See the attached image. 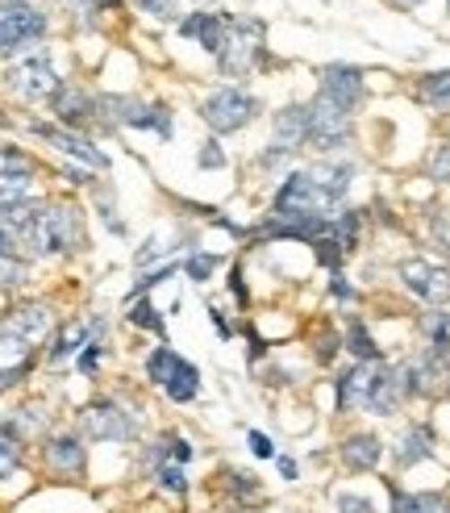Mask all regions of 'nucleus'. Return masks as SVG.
<instances>
[{"label": "nucleus", "instance_id": "22", "mask_svg": "<svg viewBox=\"0 0 450 513\" xmlns=\"http://www.w3.org/2000/svg\"><path fill=\"white\" fill-rule=\"evenodd\" d=\"M163 392H167L175 405H188L196 392H200V372H196L188 359H180V363H175V372L167 376V384H163Z\"/></svg>", "mask_w": 450, "mask_h": 513}, {"label": "nucleus", "instance_id": "18", "mask_svg": "<svg viewBox=\"0 0 450 513\" xmlns=\"http://www.w3.org/2000/svg\"><path fill=\"white\" fill-rule=\"evenodd\" d=\"M379 459H384V442L376 434H351V439L342 442V464L351 467V472H371Z\"/></svg>", "mask_w": 450, "mask_h": 513}, {"label": "nucleus", "instance_id": "8", "mask_svg": "<svg viewBox=\"0 0 450 513\" xmlns=\"http://www.w3.org/2000/svg\"><path fill=\"white\" fill-rule=\"evenodd\" d=\"M4 80H9V88L21 100H42V97H55V92H59V75H55V67H50L47 55H34V59L13 63Z\"/></svg>", "mask_w": 450, "mask_h": 513}, {"label": "nucleus", "instance_id": "19", "mask_svg": "<svg viewBox=\"0 0 450 513\" xmlns=\"http://www.w3.org/2000/svg\"><path fill=\"white\" fill-rule=\"evenodd\" d=\"M100 330H105V321H92V326H84V321H72V326H67V330L55 338V346H50V363L72 359L75 351H84L88 338H100Z\"/></svg>", "mask_w": 450, "mask_h": 513}, {"label": "nucleus", "instance_id": "12", "mask_svg": "<svg viewBox=\"0 0 450 513\" xmlns=\"http://www.w3.org/2000/svg\"><path fill=\"white\" fill-rule=\"evenodd\" d=\"M50 109H55V117L63 122V130H84L88 122H97V97H88L84 88H75V84H59V92L50 97Z\"/></svg>", "mask_w": 450, "mask_h": 513}, {"label": "nucleus", "instance_id": "15", "mask_svg": "<svg viewBox=\"0 0 450 513\" xmlns=\"http://www.w3.org/2000/svg\"><path fill=\"white\" fill-rule=\"evenodd\" d=\"M225 25H230V17H225V13H192V17H183V21H180V34L183 38H196V42H200L208 55H217L221 38H225Z\"/></svg>", "mask_w": 450, "mask_h": 513}, {"label": "nucleus", "instance_id": "41", "mask_svg": "<svg viewBox=\"0 0 450 513\" xmlns=\"http://www.w3.org/2000/svg\"><path fill=\"white\" fill-rule=\"evenodd\" d=\"M25 376H30V363H17V367H0V392L17 389V384H21Z\"/></svg>", "mask_w": 450, "mask_h": 513}, {"label": "nucleus", "instance_id": "11", "mask_svg": "<svg viewBox=\"0 0 450 513\" xmlns=\"http://www.w3.org/2000/svg\"><path fill=\"white\" fill-rule=\"evenodd\" d=\"M271 150L263 155V163L280 159L288 150H301V142L309 138V105H288V109L276 113V122H271Z\"/></svg>", "mask_w": 450, "mask_h": 513}, {"label": "nucleus", "instance_id": "35", "mask_svg": "<svg viewBox=\"0 0 450 513\" xmlns=\"http://www.w3.org/2000/svg\"><path fill=\"white\" fill-rule=\"evenodd\" d=\"M167 276H175V263H163V268H158V271H147V276H142V280L134 284V293H130V296H134V301H138V296H142V293H150V288H155V284H163V280H167Z\"/></svg>", "mask_w": 450, "mask_h": 513}, {"label": "nucleus", "instance_id": "28", "mask_svg": "<svg viewBox=\"0 0 450 513\" xmlns=\"http://www.w3.org/2000/svg\"><path fill=\"white\" fill-rule=\"evenodd\" d=\"M175 363H180V355L171 351V346H155V351H150V359H147V376L155 380L158 389H163V384H167V376L175 372Z\"/></svg>", "mask_w": 450, "mask_h": 513}, {"label": "nucleus", "instance_id": "40", "mask_svg": "<svg viewBox=\"0 0 450 513\" xmlns=\"http://www.w3.org/2000/svg\"><path fill=\"white\" fill-rule=\"evenodd\" d=\"M313 355H317V359H321V363H329V359L338 355V334H334V330L317 334V346H313Z\"/></svg>", "mask_w": 450, "mask_h": 513}, {"label": "nucleus", "instance_id": "32", "mask_svg": "<svg viewBox=\"0 0 450 513\" xmlns=\"http://www.w3.org/2000/svg\"><path fill=\"white\" fill-rule=\"evenodd\" d=\"M130 321H134L138 330H155L158 338H163V318H158V309L150 305V301H134V309H130Z\"/></svg>", "mask_w": 450, "mask_h": 513}, {"label": "nucleus", "instance_id": "3", "mask_svg": "<svg viewBox=\"0 0 450 513\" xmlns=\"http://www.w3.org/2000/svg\"><path fill=\"white\" fill-rule=\"evenodd\" d=\"M259 113V100L242 88H217L213 97H205L200 105V117L213 134H233V130H242L250 117Z\"/></svg>", "mask_w": 450, "mask_h": 513}, {"label": "nucleus", "instance_id": "7", "mask_svg": "<svg viewBox=\"0 0 450 513\" xmlns=\"http://www.w3.org/2000/svg\"><path fill=\"white\" fill-rule=\"evenodd\" d=\"M50 330V309L47 305H17L0 318V351H25Z\"/></svg>", "mask_w": 450, "mask_h": 513}, {"label": "nucleus", "instance_id": "33", "mask_svg": "<svg viewBox=\"0 0 450 513\" xmlns=\"http://www.w3.org/2000/svg\"><path fill=\"white\" fill-rule=\"evenodd\" d=\"M313 251H317V259L326 263L329 271H338V263H342V246L329 238V234H321V238H313Z\"/></svg>", "mask_w": 450, "mask_h": 513}, {"label": "nucleus", "instance_id": "25", "mask_svg": "<svg viewBox=\"0 0 450 513\" xmlns=\"http://www.w3.org/2000/svg\"><path fill=\"white\" fill-rule=\"evenodd\" d=\"M346 351L354 355V363H379L376 338H371V330L359 318H351V326H346Z\"/></svg>", "mask_w": 450, "mask_h": 513}, {"label": "nucleus", "instance_id": "38", "mask_svg": "<svg viewBox=\"0 0 450 513\" xmlns=\"http://www.w3.org/2000/svg\"><path fill=\"white\" fill-rule=\"evenodd\" d=\"M429 175H434L438 184H446V180H450V142H442L438 155L429 159Z\"/></svg>", "mask_w": 450, "mask_h": 513}, {"label": "nucleus", "instance_id": "23", "mask_svg": "<svg viewBox=\"0 0 450 513\" xmlns=\"http://www.w3.org/2000/svg\"><path fill=\"white\" fill-rule=\"evenodd\" d=\"M429 455H434V434H429L426 426H413L396 442V464L401 467H413L417 459H429Z\"/></svg>", "mask_w": 450, "mask_h": 513}, {"label": "nucleus", "instance_id": "29", "mask_svg": "<svg viewBox=\"0 0 450 513\" xmlns=\"http://www.w3.org/2000/svg\"><path fill=\"white\" fill-rule=\"evenodd\" d=\"M230 492H233V501L242 505V509H255V501H263L259 480L246 476V472H230Z\"/></svg>", "mask_w": 450, "mask_h": 513}, {"label": "nucleus", "instance_id": "39", "mask_svg": "<svg viewBox=\"0 0 450 513\" xmlns=\"http://www.w3.org/2000/svg\"><path fill=\"white\" fill-rule=\"evenodd\" d=\"M246 447H250V455H259V459H276V447H271V439L263 430H250V434H246Z\"/></svg>", "mask_w": 450, "mask_h": 513}, {"label": "nucleus", "instance_id": "9", "mask_svg": "<svg viewBox=\"0 0 450 513\" xmlns=\"http://www.w3.org/2000/svg\"><path fill=\"white\" fill-rule=\"evenodd\" d=\"M401 280L404 288L429 305H446L450 301V271L446 268H434L426 259H404L401 263Z\"/></svg>", "mask_w": 450, "mask_h": 513}, {"label": "nucleus", "instance_id": "44", "mask_svg": "<svg viewBox=\"0 0 450 513\" xmlns=\"http://www.w3.org/2000/svg\"><path fill=\"white\" fill-rule=\"evenodd\" d=\"M208 321H213V330L221 334V338H230L233 334V326H230V318H225V313H221L217 305H208Z\"/></svg>", "mask_w": 450, "mask_h": 513}, {"label": "nucleus", "instance_id": "27", "mask_svg": "<svg viewBox=\"0 0 450 513\" xmlns=\"http://www.w3.org/2000/svg\"><path fill=\"white\" fill-rule=\"evenodd\" d=\"M421 100L438 113H450V72H434L421 80Z\"/></svg>", "mask_w": 450, "mask_h": 513}, {"label": "nucleus", "instance_id": "17", "mask_svg": "<svg viewBox=\"0 0 450 513\" xmlns=\"http://www.w3.org/2000/svg\"><path fill=\"white\" fill-rule=\"evenodd\" d=\"M371 384H376V372L371 363H354L351 372L338 376V409H359V405L371 401Z\"/></svg>", "mask_w": 450, "mask_h": 513}, {"label": "nucleus", "instance_id": "36", "mask_svg": "<svg viewBox=\"0 0 450 513\" xmlns=\"http://www.w3.org/2000/svg\"><path fill=\"white\" fill-rule=\"evenodd\" d=\"M334 509L338 513H376V505L367 501V497H359V492H342Z\"/></svg>", "mask_w": 450, "mask_h": 513}, {"label": "nucleus", "instance_id": "47", "mask_svg": "<svg viewBox=\"0 0 450 513\" xmlns=\"http://www.w3.org/2000/svg\"><path fill=\"white\" fill-rule=\"evenodd\" d=\"M434 238L450 251V213H438V218H434Z\"/></svg>", "mask_w": 450, "mask_h": 513}, {"label": "nucleus", "instance_id": "4", "mask_svg": "<svg viewBox=\"0 0 450 513\" xmlns=\"http://www.w3.org/2000/svg\"><path fill=\"white\" fill-rule=\"evenodd\" d=\"M304 142L317 150H334L342 142H351V113L317 92V100L309 105V138Z\"/></svg>", "mask_w": 450, "mask_h": 513}, {"label": "nucleus", "instance_id": "49", "mask_svg": "<svg viewBox=\"0 0 450 513\" xmlns=\"http://www.w3.org/2000/svg\"><path fill=\"white\" fill-rule=\"evenodd\" d=\"M276 464H280L284 480H296V464H293V459H288V455H280V459H276Z\"/></svg>", "mask_w": 450, "mask_h": 513}, {"label": "nucleus", "instance_id": "31", "mask_svg": "<svg viewBox=\"0 0 450 513\" xmlns=\"http://www.w3.org/2000/svg\"><path fill=\"white\" fill-rule=\"evenodd\" d=\"M158 489L171 492V497H183L188 492V476H183L180 464H158Z\"/></svg>", "mask_w": 450, "mask_h": 513}, {"label": "nucleus", "instance_id": "26", "mask_svg": "<svg viewBox=\"0 0 450 513\" xmlns=\"http://www.w3.org/2000/svg\"><path fill=\"white\" fill-rule=\"evenodd\" d=\"M21 467V434L13 426H0V480H9Z\"/></svg>", "mask_w": 450, "mask_h": 513}, {"label": "nucleus", "instance_id": "6", "mask_svg": "<svg viewBox=\"0 0 450 513\" xmlns=\"http://www.w3.org/2000/svg\"><path fill=\"white\" fill-rule=\"evenodd\" d=\"M80 422H84V434L92 442H130L138 434L134 414H125L117 401H92L80 414Z\"/></svg>", "mask_w": 450, "mask_h": 513}, {"label": "nucleus", "instance_id": "10", "mask_svg": "<svg viewBox=\"0 0 450 513\" xmlns=\"http://www.w3.org/2000/svg\"><path fill=\"white\" fill-rule=\"evenodd\" d=\"M321 97H329L346 113L359 109L363 97H367L363 72H359V67H346V63H329V67H321Z\"/></svg>", "mask_w": 450, "mask_h": 513}, {"label": "nucleus", "instance_id": "1", "mask_svg": "<svg viewBox=\"0 0 450 513\" xmlns=\"http://www.w3.org/2000/svg\"><path fill=\"white\" fill-rule=\"evenodd\" d=\"M334 205H338V201L329 192H321L309 171H293V175L280 184V192H276L271 218L284 221V226H301V221H313V218H338Z\"/></svg>", "mask_w": 450, "mask_h": 513}, {"label": "nucleus", "instance_id": "42", "mask_svg": "<svg viewBox=\"0 0 450 513\" xmlns=\"http://www.w3.org/2000/svg\"><path fill=\"white\" fill-rule=\"evenodd\" d=\"M196 159H200V167H225V150H221L217 142H205Z\"/></svg>", "mask_w": 450, "mask_h": 513}, {"label": "nucleus", "instance_id": "46", "mask_svg": "<svg viewBox=\"0 0 450 513\" xmlns=\"http://www.w3.org/2000/svg\"><path fill=\"white\" fill-rule=\"evenodd\" d=\"M329 293L338 296V301H354V296H359V293H354V288H351V284L342 280L338 271H334V280H329Z\"/></svg>", "mask_w": 450, "mask_h": 513}, {"label": "nucleus", "instance_id": "51", "mask_svg": "<svg viewBox=\"0 0 450 513\" xmlns=\"http://www.w3.org/2000/svg\"><path fill=\"white\" fill-rule=\"evenodd\" d=\"M396 4H404V9H413V4H421V0H396Z\"/></svg>", "mask_w": 450, "mask_h": 513}, {"label": "nucleus", "instance_id": "24", "mask_svg": "<svg viewBox=\"0 0 450 513\" xmlns=\"http://www.w3.org/2000/svg\"><path fill=\"white\" fill-rule=\"evenodd\" d=\"M30 167H9L0 171V213L13 205H25V196H30Z\"/></svg>", "mask_w": 450, "mask_h": 513}, {"label": "nucleus", "instance_id": "50", "mask_svg": "<svg viewBox=\"0 0 450 513\" xmlns=\"http://www.w3.org/2000/svg\"><path fill=\"white\" fill-rule=\"evenodd\" d=\"M92 4H97V9H117L122 0H92Z\"/></svg>", "mask_w": 450, "mask_h": 513}, {"label": "nucleus", "instance_id": "20", "mask_svg": "<svg viewBox=\"0 0 450 513\" xmlns=\"http://www.w3.org/2000/svg\"><path fill=\"white\" fill-rule=\"evenodd\" d=\"M309 175H313V184L321 188V192H329L334 201H342L346 188H351V180H354V167L351 163H317Z\"/></svg>", "mask_w": 450, "mask_h": 513}, {"label": "nucleus", "instance_id": "16", "mask_svg": "<svg viewBox=\"0 0 450 513\" xmlns=\"http://www.w3.org/2000/svg\"><path fill=\"white\" fill-rule=\"evenodd\" d=\"M404 397H409V392H404L401 367H384V372H376V384H371V401H367V409L379 414V417H388Z\"/></svg>", "mask_w": 450, "mask_h": 513}, {"label": "nucleus", "instance_id": "13", "mask_svg": "<svg viewBox=\"0 0 450 513\" xmlns=\"http://www.w3.org/2000/svg\"><path fill=\"white\" fill-rule=\"evenodd\" d=\"M34 134L38 138H47L55 150H63V155H72V159H80V163H88V167H97V171H105L109 167V155L100 147H92L84 134H75V130H63V125H42L38 122L34 125Z\"/></svg>", "mask_w": 450, "mask_h": 513}, {"label": "nucleus", "instance_id": "21", "mask_svg": "<svg viewBox=\"0 0 450 513\" xmlns=\"http://www.w3.org/2000/svg\"><path fill=\"white\" fill-rule=\"evenodd\" d=\"M392 513H450V505L438 492H401L392 484Z\"/></svg>", "mask_w": 450, "mask_h": 513}, {"label": "nucleus", "instance_id": "48", "mask_svg": "<svg viewBox=\"0 0 450 513\" xmlns=\"http://www.w3.org/2000/svg\"><path fill=\"white\" fill-rule=\"evenodd\" d=\"M17 255V238H13V230H4V226H0V263H4V259H13Z\"/></svg>", "mask_w": 450, "mask_h": 513}, {"label": "nucleus", "instance_id": "2", "mask_svg": "<svg viewBox=\"0 0 450 513\" xmlns=\"http://www.w3.org/2000/svg\"><path fill=\"white\" fill-rule=\"evenodd\" d=\"M221 72L225 75H246L255 72L259 59H263V25L259 21H238V17H230V25H225V38H221Z\"/></svg>", "mask_w": 450, "mask_h": 513}, {"label": "nucleus", "instance_id": "45", "mask_svg": "<svg viewBox=\"0 0 450 513\" xmlns=\"http://www.w3.org/2000/svg\"><path fill=\"white\" fill-rule=\"evenodd\" d=\"M230 288H233V296H238V305H250V293H246V284H242V268L230 271Z\"/></svg>", "mask_w": 450, "mask_h": 513}, {"label": "nucleus", "instance_id": "37", "mask_svg": "<svg viewBox=\"0 0 450 513\" xmlns=\"http://www.w3.org/2000/svg\"><path fill=\"white\" fill-rule=\"evenodd\" d=\"M100 355H105V342L88 338V346L80 351V372H88V376H92V372H97V363H100Z\"/></svg>", "mask_w": 450, "mask_h": 513}, {"label": "nucleus", "instance_id": "43", "mask_svg": "<svg viewBox=\"0 0 450 513\" xmlns=\"http://www.w3.org/2000/svg\"><path fill=\"white\" fill-rule=\"evenodd\" d=\"M138 9L163 21V17H171V13H175V0H138Z\"/></svg>", "mask_w": 450, "mask_h": 513}, {"label": "nucleus", "instance_id": "5", "mask_svg": "<svg viewBox=\"0 0 450 513\" xmlns=\"http://www.w3.org/2000/svg\"><path fill=\"white\" fill-rule=\"evenodd\" d=\"M47 34V13H38L34 4H0V55H13V50L30 47Z\"/></svg>", "mask_w": 450, "mask_h": 513}, {"label": "nucleus", "instance_id": "14", "mask_svg": "<svg viewBox=\"0 0 450 513\" xmlns=\"http://www.w3.org/2000/svg\"><path fill=\"white\" fill-rule=\"evenodd\" d=\"M42 459H47V467L55 472V476H80L84 464H88V451H84V442L75 439V434H59V439L47 442Z\"/></svg>", "mask_w": 450, "mask_h": 513}, {"label": "nucleus", "instance_id": "30", "mask_svg": "<svg viewBox=\"0 0 450 513\" xmlns=\"http://www.w3.org/2000/svg\"><path fill=\"white\" fill-rule=\"evenodd\" d=\"M213 268H217V255H208V251H196V255L183 259V276L196 284H205L213 276Z\"/></svg>", "mask_w": 450, "mask_h": 513}, {"label": "nucleus", "instance_id": "34", "mask_svg": "<svg viewBox=\"0 0 450 513\" xmlns=\"http://www.w3.org/2000/svg\"><path fill=\"white\" fill-rule=\"evenodd\" d=\"M426 334L434 346H450V313H434V318L426 321Z\"/></svg>", "mask_w": 450, "mask_h": 513}]
</instances>
